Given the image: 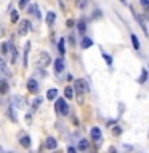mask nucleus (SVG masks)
Here are the masks:
<instances>
[{"mask_svg":"<svg viewBox=\"0 0 149 153\" xmlns=\"http://www.w3.org/2000/svg\"><path fill=\"white\" fill-rule=\"evenodd\" d=\"M55 109H56V112H58V115H61V116H66V115H69V105H67V102L64 101L62 97L56 99Z\"/></svg>","mask_w":149,"mask_h":153,"instance_id":"f257e3e1","label":"nucleus"},{"mask_svg":"<svg viewBox=\"0 0 149 153\" xmlns=\"http://www.w3.org/2000/svg\"><path fill=\"white\" fill-rule=\"evenodd\" d=\"M37 61H38V64H40L42 67H47V65H50V62H51V58H50V54L47 53V51H42V53H38Z\"/></svg>","mask_w":149,"mask_h":153,"instance_id":"f03ea898","label":"nucleus"},{"mask_svg":"<svg viewBox=\"0 0 149 153\" xmlns=\"http://www.w3.org/2000/svg\"><path fill=\"white\" fill-rule=\"evenodd\" d=\"M29 31H31V22L29 21H21L19 22V29H18V34L21 35V37H26V35L29 34Z\"/></svg>","mask_w":149,"mask_h":153,"instance_id":"7ed1b4c3","label":"nucleus"},{"mask_svg":"<svg viewBox=\"0 0 149 153\" xmlns=\"http://www.w3.org/2000/svg\"><path fill=\"white\" fill-rule=\"evenodd\" d=\"M87 82H85V80H76V83H74V89H76L77 91V94H83V92L87 91Z\"/></svg>","mask_w":149,"mask_h":153,"instance_id":"20e7f679","label":"nucleus"},{"mask_svg":"<svg viewBox=\"0 0 149 153\" xmlns=\"http://www.w3.org/2000/svg\"><path fill=\"white\" fill-rule=\"evenodd\" d=\"M90 136H91V139H93V142L98 143V145H100L101 140H103V134H101V129H100V128H91Z\"/></svg>","mask_w":149,"mask_h":153,"instance_id":"39448f33","label":"nucleus"},{"mask_svg":"<svg viewBox=\"0 0 149 153\" xmlns=\"http://www.w3.org/2000/svg\"><path fill=\"white\" fill-rule=\"evenodd\" d=\"M0 77H5V78L11 77V72H10V69H8V65L5 64L3 59H0Z\"/></svg>","mask_w":149,"mask_h":153,"instance_id":"423d86ee","label":"nucleus"},{"mask_svg":"<svg viewBox=\"0 0 149 153\" xmlns=\"http://www.w3.org/2000/svg\"><path fill=\"white\" fill-rule=\"evenodd\" d=\"M11 105L16 107V109H23V107H24V99L21 97V96H13V99H11Z\"/></svg>","mask_w":149,"mask_h":153,"instance_id":"0eeeda50","label":"nucleus"},{"mask_svg":"<svg viewBox=\"0 0 149 153\" xmlns=\"http://www.w3.org/2000/svg\"><path fill=\"white\" fill-rule=\"evenodd\" d=\"M133 16H135V19H136V21H138V24H139V26H141L143 32H144V34H146V35H148V34H149V32H148V27H146V22H144V19H143V18H141V16H139V14H138V13H135V10H133Z\"/></svg>","mask_w":149,"mask_h":153,"instance_id":"6e6552de","label":"nucleus"},{"mask_svg":"<svg viewBox=\"0 0 149 153\" xmlns=\"http://www.w3.org/2000/svg\"><path fill=\"white\" fill-rule=\"evenodd\" d=\"M56 147H58V142H56L55 137H48V139L45 140V148H48V150H55Z\"/></svg>","mask_w":149,"mask_h":153,"instance_id":"1a4fd4ad","label":"nucleus"},{"mask_svg":"<svg viewBox=\"0 0 149 153\" xmlns=\"http://www.w3.org/2000/svg\"><path fill=\"white\" fill-rule=\"evenodd\" d=\"M27 11H29V13H31V14H34V16L35 18H38V19H40V18H42V14H40V10H38V5H31V7H29L27 8Z\"/></svg>","mask_w":149,"mask_h":153,"instance_id":"9d476101","label":"nucleus"},{"mask_svg":"<svg viewBox=\"0 0 149 153\" xmlns=\"http://www.w3.org/2000/svg\"><path fill=\"white\" fill-rule=\"evenodd\" d=\"M62 70H64V61L59 58V59H56V61H55V72H56V73H61Z\"/></svg>","mask_w":149,"mask_h":153,"instance_id":"9b49d317","label":"nucleus"},{"mask_svg":"<svg viewBox=\"0 0 149 153\" xmlns=\"http://www.w3.org/2000/svg\"><path fill=\"white\" fill-rule=\"evenodd\" d=\"M27 89H29L31 92H37V91H38V83L35 82V80L31 78V80L27 82Z\"/></svg>","mask_w":149,"mask_h":153,"instance_id":"f8f14e48","label":"nucleus"},{"mask_svg":"<svg viewBox=\"0 0 149 153\" xmlns=\"http://www.w3.org/2000/svg\"><path fill=\"white\" fill-rule=\"evenodd\" d=\"M8 89H10L8 82H5V80H0V94H7Z\"/></svg>","mask_w":149,"mask_h":153,"instance_id":"ddd939ff","label":"nucleus"},{"mask_svg":"<svg viewBox=\"0 0 149 153\" xmlns=\"http://www.w3.org/2000/svg\"><path fill=\"white\" fill-rule=\"evenodd\" d=\"M19 143L23 147H26V148H29V147H31V137H29V136H23L19 139Z\"/></svg>","mask_w":149,"mask_h":153,"instance_id":"4468645a","label":"nucleus"},{"mask_svg":"<svg viewBox=\"0 0 149 153\" xmlns=\"http://www.w3.org/2000/svg\"><path fill=\"white\" fill-rule=\"evenodd\" d=\"M80 45H82L83 50H87V48H90L91 45H93V40H91V38H88V37H83L82 38V43H80Z\"/></svg>","mask_w":149,"mask_h":153,"instance_id":"2eb2a0df","label":"nucleus"},{"mask_svg":"<svg viewBox=\"0 0 149 153\" xmlns=\"http://www.w3.org/2000/svg\"><path fill=\"white\" fill-rule=\"evenodd\" d=\"M10 51H11V62H16V59H18V51H16V46H14L13 43H10Z\"/></svg>","mask_w":149,"mask_h":153,"instance_id":"dca6fc26","label":"nucleus"},{"mask_svg":"<svg viewBox=\"0 0 149 153\" xmlns=\"http://www.w3.org/2000/svg\"><path fill=\"white\" fill-rule=\"evenodd\" d=\"M29 50H31V43H26V48H24V67H27V61H29Z\"/></svg>","mask_w":149,"mask_h":153,"instance_id":"f3484780","label":"nucleus"},{"mask_svg":"<svg viewBox=\"0 0 149 153\" xmlns=\"http://www.w3.org/2000/svg\"><path fill=\"white\" fill-rule=\"evenodd\" d=\"M56 96H58V89H56V88H51V89H48V92H47V99H50V101H53V99H56Z\"/></svg>","mask_w":149,"mask_h":153,"instance_id":"a211bd4d","label":"nucleus"},{"mask_svg":"<svg viewBox=\"0 0 149 153\" xmlns=\"http://www.w3.org/2000/svg\"><path fill=\"white\" fill-rule=\"evenodd\" d=\"M64 96H66V99L74 97V88L72 86H66V88H64Z\"/></svg>","mask_w":149,"mask_h":153,"instance_id":"6ab92c4d","label":"nucleus"},{"mask_svg":"<svg viewBox=\"0 0 149 153\" xmlns=\"http://www.w3.org/2000/svg\"><path fill=\"white\" fill-rule=\"evenodd\" d=\"M77 29H79V32L83 35L85 31H87V22H85V21H79V22H77Z\"/></svg>","mask_w":149,"mask_h":153,"instance_id":"aec40b11","label":"nucleus"},{"mask_svg":"<svg viewBox=\"0 0 149 153\" xmlns=\"http://www.w3.org/2000/svg\"><path fill=\"white\" fill-rule=\"evenodd\" d=\"M55 19H56V14L53 13V11H48V13H47V24L51 26V24L55 22Z\"/></svg>","mask_w":149,"mask_h":153,"instance_id":"412c9836","label":"nucleus"},{"mask_svg":"<svg viewBox=\"0 0 149 153\" xmlns=\"http://www.w3.org/2000/svg\"><path fill=\"white\" fill-rule=\"evenodd\" d=\"M77 148H79L80 152H85V150L88 148V140H87V139H82V140L79 142V147H77Z\"/></svg>","mask_w":149,"mask_h":153,"instance_id":"4be33fe9","label":"nucleus"},{"mask_svg":"<svg viewBox=\"0 0 149 153\" xmlns=\"http://www.w3.org/2000/svg\"><path fill=\"white\" fill-rule=\"evenodd\" d=\"M130 38H132L133 48H135V50H139V40H138V37H136L135 34H132V35H130Z\"/></svg>","mask_w":149,"mask_h":153,"instance_id":"5701e85b","label":"nucleus"},{"mask_svg":"<svg viewBox=\"0 0 149 153\" xmlns=\"http://www.w3.org/2000/svg\"><path fill=\"white\" fill-rule=\"evenodd\" d=\"M58 51H59V54H64V53H66V46H64V38H59Z\"/></svg>","mask_w":149,"mask_h":153,"instance_id":"b1692460","label":"nucleus"},{"mask_svg":"<svg viewBox=\"0 0 149 153\" xmlns=\"http://www.w3.org/2000/svg\"><path fill=\"white\" fill-rule=\"evenodd\" d=\"M146 80H148V70H146V69H143V70H141V77H139L138 82L139 83H144Z\"/></svg>","mask_w":149,"mask_h":153,"instance_id":"393cba45","label":"nucleus"},{"mask_svg":"<svg viewBox=\"0 0 149 153\" xmlns=\"http://www.w3.org/2000/svg\"><path fill=\"white\" fill-rule=\"evenodd\" d=\"M18 19H19V14H18V11H11V22H18Z\"/></svg>","mask_w":149,"mask_h":153,"instance_id":"a878e982","label":"nucleus"},{"mask_svg":"<svg viewBox=\"0 0 149 153\" xmlns=\"http://www.w3.org/2000/svg\"><path fill=\"white\" fill-rule=\"evenodd\" d=\"M10 50V43H2V54H7Z\"/></svg>","mask_w":149,"mask_h":153,"instance_id":"bb28decb","label":"nucleus"},{"mask_svg":"<svg viewBox=\"0 0 149 153\" xmlns=\"http://www.w3.org/2000/svg\"><path fill=\"white\" fill-rule=\"evenodd\" d=\"M40 104H42V97H37V99H34V102H32V107L37 109V107H40Z\"/></svg>","mask_w":149,"mask_h":153,"instance_id":"cd10ccee","label":"nucleus"},{"mask_svg":"<svg viewBox=\"0 0 149 153\" xmlns=\"http://www.w3.org/2000/svg\"><path fill=\"white\" fill-rule=\"evenodd\" d=\"M120 133H122V128H120V126H114L112 134H114V136H120Z\"/></svg>","mask_w":149,"mask_h":153,"instance_id":"c85d7f7f","label":"nucleus"},{"mask_svg":"<svg viewBox=\"0 0 149 153\" xmlns=\"http://www.w3.org/2000/svg\"><path fill=\"white\" fill-rule=\"evenodd\" d=\"M103 58H104V61L108 62V65H111L112 64V58L109 54H106V53H103Z\"/></svg>","mask_w":149,"mask_h":153,"instance_id":"c756f323","label":"nucleus"},{"mask_svg":"<svg viewBox=\"0 0 149 153\" xmlns=\"http://www.w3.org/2000/svg\"><path fill=\"white\" fill-rule=\"evenodd\" d=\"M27 3H29V0H19V8H26Z\"/></svg>","mask_w":149,"mask_h":153,"instance_id":"7c9ffc66","label":"nucleus"},{"mask_svg":"<svg viewBox=\"0 0 149 153\" xmlns=\"http://www.w3.org/2000/svg\"><path fill=\"white\" fill-rule=\"evenodd\" d=\"M87 3H88V0H80V2H79V7H80V8H85V7H87Z\"/></svg>","mask_w":149,"mask_h":153,"instance_id":"2f4dec72","label":"nucleus"},{"mask_svg":"<svg viewBox=\"0 0 149 153\" xmlns=\"http://www.w3.org/2000/svg\"><path fill=\"white\" fill-rule=\"evenodd\" d=\"M141 5L144 8H149V0H141Z\"/></svg>","mask_w":149,"mask_h":153,"instance_id":"473e14b6","label":"nucleus"},{"mask_svg":"<svg viewBox=\"0 0 149 153\" xmlns=\"http://www.w3.org/2000/svg\"><path fill=\"white\" fill-rule=\"evenodd\" d=\"M72 26H74V21L69 19V21H67V27H72Z\"/></svg>","mask_w":149,"mask_h":153,"instance_id":"72a5a7b5","label":"nucleus"},{"mask_svg":"<svg viewBox=\"0 0 149 153\" xmlns=\"http://www.w3.org/2000/svg\"><path fill=\"white\" fill-rule=\"evenodd\" d=\"M100 13H101V11H100V10H96V11H95V18H100V16H101V14H100Z\"/></svg>","mask_w":149,"mask_h":153,"instance_id":"f704fd0d","label":"nucleus"},{"mask_svg":"<svg viewBox=\"0 0 149 153\" xmlns=\"http://www.w3.org/2000/svg\"><path fill=\"white\" fill-rule=\"evenodd\" d=\"M120 2H125V0H120Z\"/></svg>","mask_w":149,"mask_h":153,"instance_id":"c9c22d12","label":"nucleus"}]
</instances>
